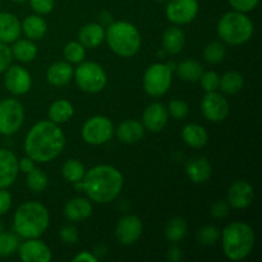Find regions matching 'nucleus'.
<instances>
[{"instance_id":"f257e3e1","label":"nucleus","mask_w":262,"mask_h":262,"mask_svg":"<svg viewBox=\"0 0 262 262\" xmlns=\"http://www.w3.org/2000/svg\"><path fill=\"white\" fill-rule=\"evenodd\" d=\"M66 147L63 130L51 120L33 124L25 140V151L35 163H49L58 158Z\"/></svg>"},{"instance_id":"f03ea898","label":"nucleus","mask_w":262,"mask_h":262,"mask_svg":"<svg viewBox=\"0 0 262 262\" xmlns=\"http://www.w3.org/2000/svg\"><path fill=\"white\" fill-rule=\"evenodd\" d=\"M83 192L96 204H110L120 194L124 184L122 173L106 164L96 165L86 171L83 179Z\"/></svg>"},{"instance_id":"7ed1b4c3","label":"nucleus","mask_w":262,"mask_h":262,"mask_svg":"<svg viewBox=\"0 0 262 262\" xmlns=\"http://www.w3.org/2000/svg\"><path fill=\"white\" fill-rule=\"evenodd\" d=\"M50 214L45 205L37 201H28L20 205L13 217V230L25 239L40 238L48 230Z\"/></svg>"},{"instance_id":"20e7f679","label":"nucleus","mask_w":262,"mask_h":262,"mask_svg":"<svg viewBox=\"0 0 262 262\" xmlns=\"http://www.w3.org/2000/svg\"><path fill=\"white\" fill-rule=\"evenodd\" d=\"M223 251L230 261H242L255 247V232L247 223L233 222L223 229Z\"/></svg>"},{"instance_id":"39448f33","label":"nucleus","mask_w":262,"mask_h":262,"mask_svg":"<svg viewBox=\"0 0 262 262\" xmlns=\"http://www.w3.org/2000/svg\"><path fill=\"white\" fill-rule=\"evenodd\" d=\"M105 40L113 53L122 58H130L140 51L142 37L135 25L125 20L113 22L105 31Z\"/></svg>"},{"instance_id":"423d86ee","label":"nucleus","mask_w":262,"mask_h":262,"mask_svg":"<svg viewBox=\"0 0 262 262\" xmlns=\"http://www.w3.org/2000/svg\"><path fill=\"white\" fill-rule=\"evenodd\" d=\"M217 35L223 42L228 45H243L251 40L253 35V23L246 13L228 12L217 22Z\"/></svg>"},{"instance_id":"0eeeda50","label":"nucleus","mask_w":262,"mask_h":262,"mask_svg":"<svg viewBox=\"0 0 262 262\" xmlns=\"http://www.w3.org/2000/svg\"><path fill=\"white\" fill-rule=\"evenodd\" d=\"M73 78L81 91L87 94H97L102 91L107 83L106 72L96 61H82L74 71Z\"/></svg>"},{"instance_id":"6e6552de","label":"nucleus","mask_w":262,"mask_h":262,"mask_svg":"<svg viewBox=\"0 0 262 262\" xmlns=\"http://www.w3.org/2000/svg\"><path fill=\"white\" fill-rule=\"evenodd\" d=\"M171 69L168 64H151L143 74V89L151 97H161L170 89Z\"/></svg>"},{"instance_id":"1a4fd4ad","label":"nucleus","mask_w":262,"mask_h":262,"mask_svg":"<svg viewBox=\"0 0 262 262\" xmlns=\"http://www.w3.org/2000/svg\"><path fill=\"white\" fill-rule=\"evenodd\" d=\"M114 125L107 117L95 115L87 119L82 125L81 135L86 143L92 146H100L109 142L114 135Z\"/></svg>"},{"instance_id":"9d476101","label":"nucleus","mask_w":262,"mask_h":262,"mask_svg":"<svg viewBox=\"0 0 262 262\" xmlns=\"http://www.w3.org/2000/svg\"><path fill=\"white\" fill-rule=\"evenodd\" d=\"M25 122V107L17 99L0 101V135L12 136L17 133Z\"/></svg>"},{"instance_id":"9b49d317","label":"nucleus","mask_w":262,"mask_h":262,"mask_svg":"<svg viewBox=\"0 0 262 262\" xmlns=\"http://www.w3.org/2000/svg\"><path fill=\"white\" fill-rule=\"evenodd\" d=\"M199 9L197 0H168L165 14L174 25H188L197 17Z\"/></svg>"},{"instance_id":"f8f14e48","label":"nucleus","mask_w":262,"mask_h":262,"mask_svg":"<svg viewBox=\"0 0 262 262\" xmlns=\"http://www.w3.org/2000/svg\"><path fill=\"white\" fill-rule=\"evenodd\" d=\"M229 102L216 91L206 92L201 101V110L204 117L212 123H219L227 119L229 115Z\"/></svg>"},{"instance_id":"ddd939ff","label":"nucleus","mask_w":262,"mask_h":262,"mask_svg":"<svg viewBox=\"0 0 262 262\" xmlns=\"http://www.w3.org/2000/svg\"><path fill=\"white\" fill-rule=\"evenodd\" d=\"M4 83L8 91L15 96H22L30 91L32 86V78L30 72L22 66H10L4 72Z\"/></svg>"},{"instance_id":"4468645a","label":"nucleus","mask_w":262,"mask_h":262,"mask_svg":"<svg viewBox=\"0 0 262 262\" xmlns=\"http://www.w3.org/2000/svg\"><path fill=\"white\" fill-rule=\"evenodd\" d=\"M142 222L136 215H127L118 222L115 227V238L123 246L135 245L142 234Z\"/></svg>"},{"instance_id":"2eb2a0df","label":"nucleus","mask_w":262,"mask_h":262,"mask_svg":"<svg viewBox=\"0 0 262 262\" xmlns=\"http://www.w3.org/2000/svg\"><path fill=\"white\" fill-rule=\"evenodd\" d=\"M17 251L23 262H49L53 258L49 246L38 238H31L19 243Z\"/></svg>"},{"instance_id":"dca6fc26","label":"nucleus","mask_w":262,"mask_h":262,"mask_svg":"<svg viewBox=\"0 0 262 262\" xmlns=\"http://www.w3.org/2000/svg\"><path fill=\"white\" fill-rule=\"evenodd\" d=\"M227 199L233 209H247L255 200V188L247 181H235L228 189Z\"/></svg>"},{"instance_id":"f3484780","label":"nucleus","mask_w":262,"mask_h":262,"mask_svg":"<svg viewBox=\"0 0 262 262\" xmlns=\"http://www.w3.org/2000/svg\"><path fill=\"white\" fill-rule=\"evenodd\" d=\"M168 109L161 102H152L145 109L142 115V124L145 129L152 133L161 132L168 124Z\"/></svg>"},{"instance_id":"a211bd4d","label":"nucleus","mask_w":262,"mask_h":262,"mask_svg":"<svg viewBox=\"0 0 262 262\" xmlns=\"http://www.w3.org/2000/svg\"><path fill=\"white\" fill-rule=\"evenodd\" d=\"M18 159L7 148H0V188H9L17 179Z\"/></svg>"},{"instance_id":"6ab92c4d","label":"nucleus","mask_w":262,"mask_h":262,"mask_svg":"<svg viewBox=\"0 0 262 262\" xmlns=\"http://www.w3.org/2000/svg\"><path fill=\"white\" fill-rule=\"evenodd\" d=\"M92 215V204L84 197H74L64 206V216L72 223H82Z\"/></svg>"},{"instance_id":"aec40b11","label":"nucleus","mask_w":262,"mask_h":262,"mask_svg":"<svg viewBox=\"0 0 262 262\" xmlns=\"http://www.w3.org/2000/svg\"><path fill=\"white\" fill-rule=\"evenodd\" d=\"M186 173L187 177L193 183H206L212 176L211 164L204 156H196V158L188 160V163L186 165Z\"/></svg>"},{"instance_id":"412c9836","label":"nucleus","mask_w":262,"mask_h":262,"mask_svg":"<svg viewBox=\"0 0 262 262\" xmlns=\"http://www.w3.org/2000/svg\"><path fill=\"white\" fill-rule=\"evenodd\" d=\"M22 33L20 20L9 12L0 13V42L13 43Z\"/></svg>"},{"instance_id":"4be33fe9","label":"nucleus","mask_w":262,"mask_h":262,"mask_svg":"<svg viewBox=\"0 0 262 262\" xmlns=\"http://www.w3.org/2000/svg\"><path fill=\"white\" fill-rule=\"evenodd\" d=\"M114 133L120 142L132 145L142 140L145 136V127L138 120L128 119L120 123L117 129H114Z\"/></svg>"},{"instance_id":"5701e85b","label":"nucleus","mask_w":262,"mask_h":262,"mask_svg":"<svg viewBox=\"0 0 262 262\" xmlns=\"http://www.w3.org/2000/svg\"><path fill=\"white\" fill-rule=\"evenodd\" d=\"M74 69L68 61H56L48 68L46 79L51 86L61 87L68 84L73 79Z\"/></svg>"},{"instance_id":"b1692460","label":"nucleus","mask_w":262,"mask_h":262,"mask_svg":"<svg viewBox=\"0 0 262 262\" xmlns=\"http://www.w3.org/2000/svg\"><path fill=\"white\" fill-rule=\"evenodd\" d=\"M78 40L86 49H95L105 40V28L100 23H87L79 30Z\"/></svg>"},{"instance_id":"393cba45","label":"nucleus","mask_w":262,"mask_h":262,"mask_svg":"<svg viewBox=\"0 0 262 262\" xmlns=\"http://www.w3.org/2000/svg\"><path fill=\"white\" fill-rule=\"evenodd\" d=\"M161 43H163V50L166 54H170V55L179 54L183 50L184 43H186V36H184L183 30L177 26L166 28L163 38H161Z\"/></svg>"},{"instance_id":"a878e982","label":"nucleus","mask_w":262,"mask_h":262,"mask_svg":"<svg viewBox=\"0 0 262 262\" xmlns=\"http://www.w3.org/2000/svg\"><path fill=\"white\" fill-rule=\"evenodd\" d=\"M20 27H22V32L25 33L26 37L32 41L41 40L48 32L46 20L43 19V17H41L40 14H36V13L26 17L23 22L20 23Z\"/></svg>"},{"instance_id":"bb28decb","label":"nucleus","mask_w":262,"mask_h":262,"mask_svg":"<svg viewBox=\"0 0 262 262\" xmlns=\"http://www.w3.org/2000/svg\"><path fill=\"white\" fill-rule=\"evenodd\" d=\"M182 140L189 147L202 148L204 146H206L207 141H209V135L202 125L197 124V123H189V124L184 125L183 130H182Z\"/></svg>"},{"instance_id":"cd10ccee","label":"nucleus","mask_w":262,"mask_h":262,"mask_svg":"<svg viewBox=\"0 0 262 262\" xmlns=\"http://www.w3.org/2000/svg\"><path fill=\"white\" fill-rule=\"evenodd\" d=\"M74 114V107L71 101L66 99H60L54 101L49 107V120L55 124H63L67 123Z\"/></svg>"},{"instance_id":"c85d7f7f","label":"nucleus","mask_w":262,"mask_h":262,"mask_svg":"<svg viewBox=\"0 0 262 262\" xmlns=\"http://www.w3.org/2000/svg\"><path fill=\"white\" fill-rule=\"evenodd\" d=\"M13 58L22 63H30L37 56V46L30 38H18L13 42L12 48Z\"/></svg>"},{"instance_id":"c756f323","label":"nucleus","mask_w":262,"mask_h":262,"mask_svg":"<svg viewBox=\"0 0 262 262\" xmlns=\"http://www.w3.org/2000/svg\"><path fill=\"white\" fill-rule=\"evenodd\" d=\"M176 73L182 81L197 82L204 73V67L194 59H187L177 66Z\"/></svg>"},{"instance_id":"7c9ffc66","label":"nucleus","mask_w":262,"mask_h":262,"mask_svg":"<svg viewBox=\"0 0 262 262\" xmlns=\"http://www.w3.org/2000/svg\"><path fill=\"white\" fill-rule=\"evenodd\" d=\"M243 84H245V78L242 74L239 72L230 71L220 77L219 89L225 95H235L243 89Z\"/></svg>"},{"instance_id":"2f4dec72","label":"nucleus","mask_w":262,"mask_h":262,"mask_svg":"<svg viewBox=\"0 0 262 262\" xmlns=\"http://www.w3.org/2000/svg\"><path fill=\"white\" fill-rule=\"evenodd\" d=\"M188 225L187 222L181 216H176L168 222L165 227V237L169 242L178 243L186 237Z\"/></svg>"},{"instance_id":"473e14b6","label":"nucleus","mask_w":262,"mask_h":262,"mask_svg":"<svg viewBox=\"0 0 262 262\" xmlns=\"http://www.w3.org/2000/svg\"><path fill=\"white\" fill-rule=\"evenodd\" d=\"M61 174L66 181L71 182V183H77L83 179L84 174H86V169L84 165L77 159H69L61 166Z\"/></svg>"},{"instance_id":"72a5a7b5","label":"nucleus","mask_w":262,"mask_h":262,"mask_svg":"<svg viewBox=\"0 0 262 262\" xmlns=\"http://www.w3.org/2000/svg\"><path fill=\"white\" fill-rule=\"evenodd\" d=\"M225 55H227V49L224 43L220 41H212L207 43L204 49V58L210 64L220 63L224 60Z\"/></svg>"},{"instance_id":"f704fd0d","label":"nucleus","mask_w":262,"mask_h":262,"mask_svg":"<svg viewBox=\"0 0 262 262\" xmlns=\"http://www.w3.org/2000/svg\"><path fill=\"white\" fill-rule=\"evenodd\" d=\"M64 58L71 64H79L86 58V48L79 41H71L64 46Z\"/></svg>"},{"instance_id":"c9c22d12","label":"nucleus","mask_w":262,"mask_h":262,"mask_svg":"<svg viewBox=\"0 0 262 262\" xmlns=\"http://www.w3.org/2000/svg\"><path fill=\"white\" fill-rule=\"evenodd\" d=\"M49 179L48 176L43 170L41 169H32L30 173H27V187L32 192L36 193H40V192L45 191V188L48 187Z\"/></svg>"},{"instance_id":"e433bc0d","label":"nucleus","mask_w":262,"mask_h":262,"mask_svg":"<svg viewBox=\"0 0 262 262\" xmlns=\"http://www.w3.org/2000/svg\"><path fill=\"white\" fill-rule=\"evenodd\" d=\"M19 246L17 234L13 233H0V257H9L14 255Z\"/></svg>"},{"instance_id":"4c0bfd02","label":"nucleus","mask_w":262,"mask_h":262,"mask_svg":"<svg viewBox=\"0 0 262 262\" xmlns=\"http://www.w3.org/2000/svg\"><path fill=\"white\" fill-rule=\"evenodd\" d=\"M220 234L222 232L215 225H205L197 232V241L202 246H214L219 242Z\"/></svg>"},{"instance_id":"58836bf2","label":"nucleus","mask_w":262,"mask_h":262,"mask_svg":"<svg viewBox=\"0 0 262 262\" xmlns=\"http://www.w3.org/2000/svg\"><path fill=\"white\" fill-rule=\"evenodd\" d=\"M168 113L174 118V119H184L189 114V106L186 101L182 100H171L168 105Z\"/></svg>"},{"instance_id":"ea45409f","label":"nucleus","mask_w":262,"mask_h":262,"mask_svg":"<svg viewBox=\"0 0 262 262\" xmlns=\"http://www.w3.org/2000/svg\"><path fill=\"white\" fill-rule=\"evenodd\" d=\"M200 82H201L202 89L206 92H212L219 90V83H220V76L216 73V72H204L200 78Z\"/></svg>"},{"instance_id":"a19ab883","label":"nucleus","mask_w":262,"mask_h":262,"mask_svg":"<svg viewBox=\"0 0 262 262\" xmlns=\"http://www.w3.org/2000/svg\"><path fill=\"white\" fill-rule=\"evenodd\" d=\"M30 5L36 14L45 15L53 12L55 3L54 0H30Z\"/></svg>"},{"instance_id":"79ce46f5","label":"nucleus","mask_w":262,"mask_h":262,"mask_svg":"<svg viewBox=\"0 0 262 262\" xmlns=\"http://www.w3.org/2000/svg\"><path fill=\"white\" fill-rule=\"evenodd\" d=\"M13 54L12 49L8 46V43L0 42V73H4L13 61Z\"/></svg>"},{"instance_id":"37998d69","label":"nucleus","mask_w":262,"mask_h":262,"mask_svg":"<svg viewBox=\"0 0 262 262\" xmlns=\"http://www.w3.org/2000/svg\"><path fill=\"white\" fill-rule=\"evenodd\" d=\"M232 8L237 12L248 13L252 12L256 7L258 5L260 0H228Z\"/></svg>"},{"instance_id":"c03bdc74","label":"nucleus","mask_w":262,"mask_h":262,"mask_svg":"<svg viewBox=\"0 0 262 262\" xmlns=\"http://www.w3.org/2000/svg\"><path fill=\"white\" fill-rule=\"evenodd\" d=\"M59 235H60L61 241L64 243H67V245H74L78 241L79 237L78 230H77V228L74 225H64L60 229Z\"/></svg>"},{"instance_id":"a18cd8bd","label":"nucleus","mask_w":262,"mask_h":262,"mask_svg":"<svg viewBox=\"0 0 262 262\" xmlns=\"http://www.w3.org/2000/svg\"><path fill=\"white\" fill-rule=\"evenodd\" d=\"M210 212H211V215L215 217V219H224V217H227L228 215H229L230 206L228 202L219 200V201L212 204L211 209H210Z\"/></svg>"},{"instance_id":"49530a36","label":"nucleus","mask_w":262,"mask_h":262,"mask_svg":"<svg viewBox=\"0 0 262 262\" xmlns=\"http://www.w3.org/2000/svg\"><path fill=\"white\" fill-rule=\"evenodd\" d=\"M12 206V194L7 188H0V216L7 214Z\"/></svg>"},{"instance_id":"de8ad7c7","label":"nucleus","mask_w":262,"mask_h":262,"mask_svg":"<svg viewBox=\"0 0 262 262\" xmlns=\"http://www.w3.org/2000/svg\"><path fill=\"white\" fill-rule=\"evenodd\" d=\"M18 168H19L20 171H23V173H30L32 169H35V161L32 160L31 158H28V156H26V158H22L20 160H18Z\"/></svg>"},{"instance_id":"09e8293b","label":"nucleus","mask_w":262,"mask_h":262,"mask_svg":"<svg viewBox=\"0 0 262 262\" xmlns=\"http://www.w3.org/2000/svg\"><path fill=\"white\" fill-rule=\"evenodd\" d=\"M97 260H99V257L95 256L94 253L87 252V251H82L81 253H78V255L73 258V262H96Z\"/></svg>"},{"instance_id":"8fccbe9b","label":"nucleus","mask_w":262,"mask_h":262,"mask_svg":"<svg viewBox=\"0 0 262 262\" xmlns=\"http://www.w3.org/2000/svg\"><path fill=\"white\" fill-rule=\"evenodd\" d=\"M182 256H183V252H182L181 248L178 246H173V247L169 248L168 251V260L171 262H178L182 260Z\"/></svg>"},{"instance_id":"3c124183","label":"nucleus","mask_w":262,"mask_h":262,"mask_svg":"<svg viewBox=\"0 0 262 262\" xmlns=\"http://www.w3.org/2000/svg\"><path fill=\"white\" fill-rule=\"evenodd\" d=\"M113 23V15L110 14L109 12H102L100 14V25L104 26V27H107L109 25Z\"/></svg>"},{"instance_id":"603ef678","label":"nucleus","mask_w":262,"mask_h":262,"mask_svg":"<svg viewBox=\"0 0 262 262\" xmlns=\"http://www.w3.org/2000/svg\"><path fill=\"white\" fill-rule=\"evenodd\" d=\"M10 2H14V3H23V2H26V0H10Z\"/></svg>"},{"instance_id":"864d4df0","label":"nucleus","mask_w":262,"mask_h":262,"mask_svg":"<svg viewBox=\"0 0 262 262\" xmlns=\"http://www.w3.org/2000/svg\"><path fill=\"white\" fill-rule=\"evenodd\" d=\"M2 232H4V228H3L2 222H0V233H2Z\"/></svg>"},{"instance_id":"5fc2aeb1","label":"nucleus","mask_w":262,"mask_h":262,"mask_svg":"<svg viewBox=\"0 0 262 262\" xmlns=\"http://www.w3.org/2000/svg\"><path fill=\"white\" fill-rule=\"evenodd\" d=\"M155 2H158V3H164V2H168V0H155Z\"/></svg>"},{"instance_id":"6e6d98bb","label":"nucleus","mask_w":262,"mask_h":262,"mask_svg":"<svg viewBox=\"0 0 262 262\" xmlns=\"http://www.w3.org/2000/svg\"><path fill=\"white\" fill-rule=\"evenodd\" d=\"M0 5H2V2H0Z\"/></svg>"}]
</instances>
